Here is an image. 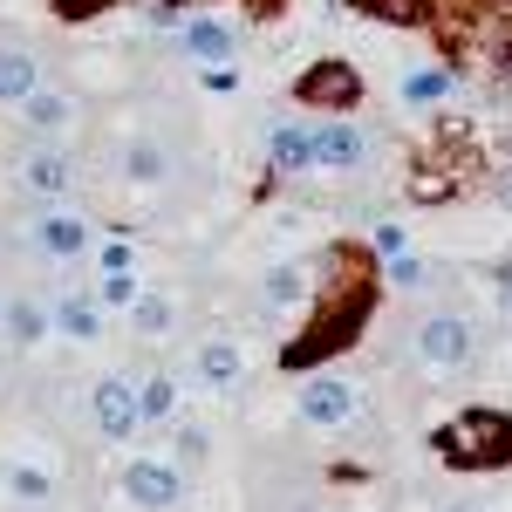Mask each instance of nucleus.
I'll list each match as a JSON object with an SVG mask.
<instances>
[{"mask_svg":"<svg viewBox=\"0 0 512 512\" xmlns=\"http://www.w3.org/2000/svg\"><path fill=\"white\" fill-rule=\"evenodd\" d=\"M178 451H185V458H205V431L185 424V431H178Z\"/></svg>","mask_w":512,"mask_h":512,"instance_id":"20","label":"nucleus"},{"mask_svg":"<svg viewBox=\"0 0 512 512\" xmlns=\"http://www.w3.org/2000/svg\"><path fill=\"white\" fill-rule=\"evenodd\" d=\"M103 301H110V308H130V301H137V280L110 274V280H103Z\"/></svg>","mask_w":512,"mask_h":512,"instance_id":"18","label":"nucleus"},{"mask_svg":"<svg viewBox=\"0 0 512 512\" xmlns=\"http://www.w3.org/2000/svg\"><path fill=\"white\" fill-rule=\"evenodd\" d=\"M123 171H130L137 185H158V178H171V151H164L158 137H130V151H123Z\"/></svg>","mask_w":512,"mask_h":512,"instance_id":"9","label":"nucleus"},{"mask_svg":"<svg viewBox=\"0 0 512 512\" xmlns=\"http://www.w3.org/2000/svg\"><path fill=\"white\" fill-rule=\"evenodd\" d=\"M82 246H89V226L69 219V212H48L35 226V253H48V260H76Z\"/></svg>","mask_w":512,"mask_h":512,"instance_id":"5","label":"nucleus"},{"mask_svg":"<svg viewBox=\"0 0 512 512\" xmlns=\"http://www.w3.org/2000/svg\"><path fill=\"white\" fill-rule=\"evenodd\" d=\"M76 185V164L62 158V151H35V158H21V192L35 198H62Z\"/></svg>","mask_w":512,"mask_h":512,"instance_id":"4","label":"nucleus"},{"mask_svg":"<svg viewBox=\"0 0 512 512\" xmlns=\"http://www.w3.org/2000/svg\"><path fill=\"white\" fill-rule=\"evenodd\" d=\"M301 417H308V424H349L355 417V390L349 383H315V390L301 396Z\"/></svg>","mask_w":512,"mask_h":512,"instance_id":"8","label":"nucleus"},{"mask_svg":"<svg viewBox=\"0 0 512 512\" xmlns=\"http://www.w3.org/2000/svg\"><path fill=\"white\" fill-rule=\"evenodd\" d=\"M96 424H103V437H130L137 424H144V396L130 390L123 376H110V383H96Z\"/></svg>","mask_w":512,"mask_h":512,"instance_id":"2","label":"nucleus"},{"mask_svg":"<svg viewBox=\"0 0 512 512\" xmlns=\"http://www.w3.org/2000/svg\"><path fill=\"white\" fill-rule=\"evenodd\" d=\"M308 158H315V144H308L301 130H274V164L280 171H301Z\"/></svg>","mask_w":512,"mask_h":512,"instance_id":"13","label":"nucleus"},{"mask_svg":"<svg viewBox=\"0 0 512 512\" xmlns=\"http://www.w3.org/2000/svg\"><path fill=\"white\" fill-rule=\"evenodd\" d=\"M41 89V62L28 48H0V103H28Z\"/></svg>","mask_w":512,"mask_h":512,"instance_id":"6","label":"nucleus"},{"mask_svg":"<svg viewBox=\"0 0 512 512\" xmlns=\"http://www.w3.org/2000/svg\"><path fill=\"white\" fill-rule=\"evenodd\" d=\"M185 48H192V55H212V62H219V55H226V35H219L212 21H198V28H185Z\"/></svg>","mask_w":512,"mask_h":512,"instance_id":"16","label":"nucleus"},{"mask_svg":"<svg viewBox=\"0 0 512 512\" xmlns=\"http://www.w3.org/2000/svg\"><path fill=\"white\" fill-rule=\"evenodd\" d=\"M21 123H28V137L55 144V137L69 130V96H48V89H35V96L21 103Z\"/></svg>","mask_w":512,"mask_h":512,"instance_id":"7","label":"nucleus"},{"mask_svg":"<svg viewBox=\"0 0 512 512\" xmlns=\"http://www.w3.org/2000/svg\"><path fill=\"white\" fill-rule=\"evenodd\" d=\"M137 328H164V301H144L137 308Z\"/></svg>","mask_w":512,"mask_h":512,"instance_id":"21","label":"nucleus"},{"mask_svg":"<svg viewBox=\"0 0 512 512\" xmlns=\"http://www.w3.org/2000/svg\"><path fill=\"white\" fill-rule=\"evenodd\" d=\"M7 328H14L21 342H35V335H41V308H14V315H7Z\"/></svg>","mask_w":512,"mask_h":512,"instance_id":"19","label":"nucleus"},{"mask_svg":"<svg viewBox=\"0 0 512 512\" xmlns=\"http://www.w3.org/2000/svg\"><path fill=\"white\" fill-rule=\"evenodd\" d=\"M198 376H205L212 390L239 383V342H226V335H219V342H205V349H198Z\"/></svg>","mask_w":512,"mask_h":512,"instance_id":"10","label":"nucleus"},{"mask_svg":"<svg viewBox=\"0 0 512 512\" xmlns=\"http://www.w3.org/2000/svg\"><path fill=\"white\" fill-rule=\"evenodd\" d=\"M417 355L437 362V369H458V362H472V321L458 315H431L417 328Z\"/></svg>","mask_w":512,"mask_h":512,"instance_id":"1","label":"nucleus"},{"mask_svg":"<svg viewBox=\"0 0 512 512\" xmlns=\"http://www.w3.org/2000/svg\"><path fill=\"white\" fill-rule=\"evenodd\" d=\"M301 96H315V103H335V96H355V76H349V69H335V62H328V69H321V76L308 82Z\"/></svg>","mask_w":512,"mask_h":512,"instance_id":"15","label":"nucleus"},{"mask_svg":"<svg viewBox=\"0 0 512 512\" xmlns=\"http://www.w3.org/2000/svg\"><path fill=\"white\" fill-rule=\"evenodd\" d=\"M55 321H62L69 335H82V342H96V335H103V315H96L89 301H62V308H55Z\"/></svg>","mask_w":512,"mask_h":512,"instance_id":"12","label":"nucleus"},{"mask_svg":"<svg viewBox=\"0 0 512 512\" xmlns=\"http://www.w3.org/2000/svg\"><path fill=\"white\" fill-rule=\"evenodd\" d=\"M321 164H362V130H349V123H328L315 144Z\"/></svg>","mask_w":512,"mask_h":512,"instance_id":"11","label":"nucleus"},{"mask_svg":"<svg viewBox=\"0 0 512 512\" xmlns=\"http://www.w3.org/2000/svg\"><path fill=\"white\" fill-rule=\"evenodd\" d=\"M7 485H14V499H28V506H48V492H55V485H48V472H35V465H14V472H7Z\"/></svg>","mask_w":512,"mask_h":512,"instance_id":"14","label":"nucleus"},{"mask_svg":"<svg viewBox=\"0 0 512 512\" xmlns=\"http://www.w3.org/2000/svg\"><path fill=\"white\" fill-rule=\"evenodd\" d=\"M123 492H130V506H144V512H171V506H178V472H171V465H151V458H137V465L123 472Z\"/></svg>","mask_w":512,"mask_h":512,"instance_id":"3","label":"nucleus"},{"mask_svg":"<svg viewBox=\"0 0 512 512\" xmlns=\"http://www.w3.org/2000/svg\"><path fill=\"white\" fill-rule=\"evenodd\" d=\"M144 417H171V403H178V390H171V383H164V376H151V383H144Z\"/></svg>","mask_w":512,"mask_h":512,"instance_id":"17","label":"nucleus"}]
</instances>
